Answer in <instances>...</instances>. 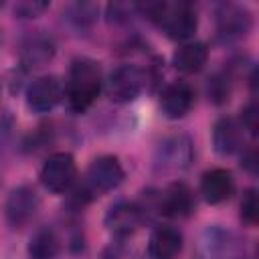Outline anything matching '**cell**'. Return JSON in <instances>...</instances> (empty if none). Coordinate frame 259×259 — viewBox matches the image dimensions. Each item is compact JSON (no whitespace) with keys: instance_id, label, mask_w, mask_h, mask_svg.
<instances>
[{"instance_id":"obj_11","label":"cell","mask_w":259,"mask_h":259,"mask_svg":"<svg viewBox=\"0 0 259 259\" xmlns=\"http://www.w3.org/2000/svg\"><path fill=\"white\" fill-rule=\"evenodd\" d=\"M57 53L55 38L45 30H34L26 34L20 42V63L26 69L45 67Z\"/></svg>"},{"instance_id":"obj_25","label":"cell","mask_w":259,"mask_h":259,"mask_svg":"<svg viewBox=\"0 0 259 259\" xmlns=\"http://www.w3.org/2000/svg\"><path fill=\"white\" fill-rule=\"evenodd\" d=\"M241 166H243L247 172L257 174V154H255V148H249V150L243 152V156H241Z\"/></svg>"},{"instance_id":"obj_21","label":"cell","mask_w":259,"mask_h":259,"mask_svg":"<svg viewBox=\"0 0 259 259\" xmlns=\"http://www.w3.org/2000/svg\"><path fill=\"white\" fill-rule=\"evenodd\" d=\"M208 99L214 103H225L231 95V75L227 71L217 73L208 79Z\"/></svg>"},{"instance_id":"obj_7","label":"cell","mask_w":259,"mask_h":259,"mask_svg":"<svg viewBox=\"0 0 259 259\" xmlns=\"http://www.w3.org/2000/svg\"><path fill=\"white\" fill-rule=\"evenodd\" d=\"M253 28V14L239 4H223L217 10V38L223 45L245 38Z\"/></svg>"},{"instance_id":"obj_1","label":"cell","mask_w":259,"mask_h":259,"mask_svg":"<svg viewBox=\"0 0 259 259\" xmlns=\"http://www.w3.org/2000/svg\"><path fill=\"white\" fill-rule=\"evenodd\" d=\"M101 87H103V79H101L99 63L87 57L75 59L69 67L65 81V97L69 109L73 113L87 111L93 105V101L99 97Z\"/></svg>"},{"instance_id":"obj_8","label":"cell","mask_w":259,"mask_h":259,"mask_svg":"<svg viewBox=\"0 0 259 259\" xmlns=\"http://www.w3.org/2000/svg\"><path fill=\"white\" fill-rule=\"evenodd\" d=\"M38 206H40V198L32 186H28V184L16 186L8 194L6 204H4V214H6L8 225L12 229H22L24 225H28L34 219Z\"/></svg>"},{"instance_id":"obj_17","label":"cell","mask_w":259,"mask_h":259,"mask_svg":"<svg viewBox=\"0 0 259 259\" xmlns=\"http://www.w3.org/2000/svg\"><path fill=\"white\" fill-rule=\"evenodd\" d=\"M182 251V235L174 227H158L150 235L148 253L152 259H178Z\"/></svg>"},{"instance_id":"obj_4","label":"cell","mask_w":259,"mask_h":259,"mask_svg":"<svg viewBox=\"0 0 259 259\" xmlns=\"http://www.w3.org/2000/svg\"><path fill=\"white\" fill-rule=\"evenodd\" d=\"M194 160V144L188 136L176 134L158 144L154 166L160 172H180L186 170Z\"/></svg>"},{"instance_id":"obj_10","label":"cell","mask_w":259,"mask_h":259,"mask_svg":"<svg viewBox=\"0 0 259 259\" xmlns=\"http://www.w3.org/2000/svg\"><path fill=\"white\" fill-rule=\"evenodd\" d=\"M194 206H196L194 192L184 182L168 184L162 190V194H158V200H156V210L170 219H186L192 214Z\"/></svg>"},{"instance_id":"obj_20","label":"cell","mask_w":259,"mask_h":259,"mask_svg":"<svg viewBox=\"0 0 259 259\" xmlns=\"http://www.w3.org/2000/svg\"><path fill=\"white\" fill-rule=\"evenodd\" d=\"M97 12L99 8L95 4H89V2H77V4H71L65 12L69 24L75 28V30H87L95 24L97 20Z\"/></svg>"},{"instance_id":"obj_3","label":"cell","mask_w":259,"mask_h":259,"mask_svg":"<svg viewBox=\"0 0 259 259\" xmlns=\"http://www.w3.org/2000/svg\"><path fill=\"white\" fill-rule=\"evenodd\" d=\"M123 180V166L121 162L115 158V156H99L95 158L89 168H87V174H85V180H83V188L89 192V196H99L103 192H109L113 188H117Z\"/></svg>"},{"instance_id":"obj_23","label":"cell","mask_w":259,"mask_h":259,"mask_svg":"<svg viewBox=\"0 0 259 259\" xmlns=\"http://www.w3.org/2000/svg\"><path fill=\"white\" fill-rule=\"evenodd\" d=\"M51 4L49 2H40V0H24V2H16L14 6V14L18 18H34L38 14H42Z\"/></svg>"},{"instance_id":"obj_15","label":"cell","mask_w":259,"mask_h":259,"mask_svg":"<svg viewBox=\"0 0 259 259\" xmlns=\"http://www.w3.org/2000/svg\"><path fill=\"white\" fill-rule=\"evenodd\" d=\"M200 192L206 202L221 204L235 192V178L225 168H210L200 178Z\"/></svg>"},{"instance_id":"obj_26","label":"cell","mask_w":259,"mask_h":259,"mask_svg":"<svg viewBox=\"0 0 259 259\" xmlns=\"http://www.w3.org/2000/svg\"><path fill=\"white\" fill-rule=\"evenodd\" d=\"M2 6H4V4H2V2H0V8H2Z\"/></svg>"},{"instance_id":"obj_14","label":"cell","mask_w":259,"mask_h":259,"mask_svg":"<svg viewBox=\"0 0 259 259\" xmlns=\"http://www.w3.org/2000/svg\"><path fill=\"white\" fill-rule=\"evenodd\" d=\"M194 105V89L186 81H172L160 95V109L168 119H182Z\"/></svg>"},{"instance_id":"obj_2","label":"cell","mask_w":259,"mask_h":259,"mask_svg":"<svg viewBox=\"0 0 259 259\" xmlns=\"http://www.w3.org/2000/svg\"><path fill=\"white\" fill-rule=\"evenodd\" d=\"M158 26L172 40H188L198 28V16L188 2H164Z\"/></svg>"},{"instance_id":"obj_22","label":"cell","mask_w":259,"mask_h":259,"mask_svg":"<svg viewBox=\"0 0 259 259\" xmlns=\"http://www.w3.org/2000/svg\"><path fill=\"white\" fill-rule=\"evenodd\" d=\"M259 217V200H257V190L249 188L243 198H241V219L247 225H255Z\"/></svg>"},{"instance_id":"obj_12","label":"cell","mask_w":259,"mask_h":259,"mask_svg":"<svg viewBox=\"0 0 259 259\" xmlns=\"http://www.w3.org/2000/svg\"><path fill=\"white\" fill-rule=\"evenodd\" d=\"M144 221V208L138 202L117 200L105 214V227L119 239L130 237Z\"/></svg>"},{"instance_id":"obj_6","label":"cell","mask_w":259,"mask_h":259,"mask_svg":"<svg viewBox=\"0 0 259 259\" xmlns=\"http://www.w3.org/2000/svg\"><path fill=\"white\" fill-rule=\"evenodd\" d=\"M77 180V164L69 152L51 154L40 168V182L47 190L63 194L73 188Z\"/></svg>"},{"instance_id":"obj_9","label":"cell","mask_w":259,"mask_h":259,"mask_svg":"<svg viewBox=\"0 0 259 259\" xmlns=\"http://www.w3.org/2000/svg\"><path fill=\"white\" fill-rule=\"evenodd\" d=\"M65 97L63 81L57 75H42L26 89V105L34 113H49Z\"/></svg>"},{"instance_id":"obj_18","label":"cell","mask_w":259,"mask_h":259,"mask_svg":"<svg viewBox=\"0 0 259 259\" xmlns=\"http://www.w3.org/2000/svg\"><path fill=\"white\" fill-rule=\"evenodd\" d=\"M206 59H208V49L204 42L200 40H190V42H184L182 47H178L172 55V65L180 71V73H186V75H192V73H198L204 65H206Z\"/></svg>"},{"instance_id":"obj_5","label":"cell","mask_w":259,"mask_h":259,"mask_svg":"<svg viewBox=\"0 0 259 259\" xmlns=\"http://www.w3.org/2000/svg\"><path fill=\"white\" fill-rule=\"evenodd\" d=\"M146 85V73L130 63L115 67L105 81V91L111 101L115 103H130L134 101Z\"/></svg>"},{"instance_id":"obj_24","label":"cell","mask_w":259,"mask_h":259,"mask_svg":"<svg viewBox=\"0 0 259 259\" xmlns=\"http://www.w3.org/2000/svg\"><path fill=\"white\" fill-rule=\"evenodd\" d=\"M257 117H259V109H257L255 101H251L249 105H245L241 109V127L249 130L255 136L257 134Z\"/></svg>"},{"instance_id":"obj_19","label":"cell","mask_w":259,"mask_h":259,"mask_svg":"<svg viewBox=\"0 0 259 259\" xmlns=\"http://www.w3.org/2000/svg\"><path fill=\"white\" fill-rule=\"evenodd\" d=\"M26 253L28 259H57L61 253V241L51 227H40L32 233Z\"/></svg>"},{"instance_id":"obj_16","label":"cell","mask_w":259,"mask_h":259,"mask_svg":"<svg viewBox=\"0 0 259 259\" xmlns=\"http://www.w3.org/2000/svg\"><path fill=\"white\" fill-rule=\"evenodd\" d=\"M243 144V127L237 119L225 115L219 117L212 125V148L221 156H231L241 150Z\"/></svg>"},{"instance_id":"obj_13","label":"cell","mask_w":259,"mask_h":259,"mask_svg":"<svg viewBox=\"0 0 259 259\" xmlns=\"http://www.w3.org/2000/svg\"><path fill=\"white\" fill-rule=\"evenodd\" d=\"M200 259H243L233 233L219 225L208 227L200 239Z\"/></svg>"}]
</instances>
